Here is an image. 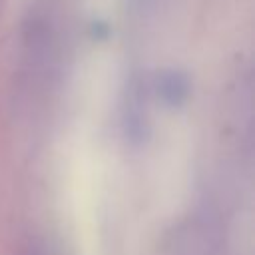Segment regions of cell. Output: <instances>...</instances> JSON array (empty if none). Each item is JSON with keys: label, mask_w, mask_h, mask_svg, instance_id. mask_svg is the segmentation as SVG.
<instances>
[{"label": "cell", "mask_w": 255, "mask_h": 255, "mask_svg": "<svg viewBox=\"0 0 255 255\" xmlns=\"http://www.w3.org/2000/svg\"><path fill=\"white\" fill-rule=\"evenodd\" d=\"M124 126L129 139L139 141L143 131L147 129V104H145V88L143 84L133 78L129 82L126 94V108H124Z\"/></svg>", "instance_id": "1"}, {"label": "cell", "mask_w": 255, "mask_h": 255, "mask_svg": "<svg viewBox=\"0 0 255 255\" xmlns=\"http://www.w3.org/2000/svg\"><path fill=\"white\" fill-rule=\"evenodd\" d=\"M189 90H191L189 78H187L181 70L167 68V70H161V72L157 74L155 92H157L159 100H161L165 106H169V108H179L181 104L187 102Z\"/></svg>", "instance_id": "2"}, {"label": "cell", "mask_w": 255, "mask_h": 255, "mask_svg": "<svg viewBox=\"0 0 255 255\" xmlns=\"http://www.w3.org/2000/svg\"><path fill=\"white\" fill-rule=\"evenodd\" d=\"M135 2H139V4L143 6V4H147V2H151V0H135Z\"/></svg>", "instance_id": "3"}]
</instances>
